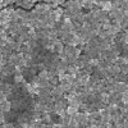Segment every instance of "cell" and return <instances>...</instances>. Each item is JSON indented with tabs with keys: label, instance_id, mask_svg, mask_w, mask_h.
I'll return each mask as SVG.
<instances>
[{
	"label": "cell",
	"instance_id": "obj_3",
	"mask_svg": "<svg viewBox=\"0 0 128 128\" xmlns=\"http://www.w3.org/2000/svg\"><path fill=\"white\" fill-rule=\"evenodd\" d=\"M66 113L68 116H74L77 113H78V109L76 108H72V106H67V109H66Z\"/></svg>",
	"mask_w": 128,
	"mask_h": 128
},
{
	"label": "cell",
	"instance_id": "obj_5",
	"mask_svg": "<svg viewBox=\"0 0 128 128\" xmlns=\"http://www.w3.org/2000/svg\"><path fill=\"white\" fill-rule=\"evenodd\" d=\"M19 5H22L23 8H31L32 5H34V3L32 2H23V3H18Z\"/></svg>",
	"mask_w": 128,
	"mask_h": 128
},
{
	"label": "cell",
	"instance_id": "obj_4",
	"mask_svg": "<svg viewBox=\"0 0 128 128\" xmlns=\"http://www.w3.org/2000/svg\"><path fill=\"white\" fill-rule=\"evenodd\" d=\"M14 82L16 83H23L24 82V76L23 74H16L14 76Z\"/></svg>",
	"mask_w": 128,
	"mask_h": 128
},
{
	"label": "cell",
	"instance_id": "obj_1",
	"mask_svg": "<svg viewBox=\"0 0 128 128\" xmlns=\"http://www.w3.org/2000/svg\"><path fill=\"white\" fill-rule=\"evenodd\" d=\"M12 102H10V101H8V100H5L4 102H2V104H0V110H2L4 114L5 113H10V112H12Z\"/></svg>",
	"mask_w": 128,
	"mask_h": 128
},
{
	"label": "cell",
	"instance_id": "obj_2",
	"mask_svg": "<svg viewBox=\"0 0 128 128\" xmlns=\"http://www.w3.org/2000/svg\"><path fill=\"white\" fill-rule=\"evenodd\" d=\"M41 122L44 124H51L52 123V116L50 113H46V114H42L41 116Z\"/></svg>",
	"mask_w": 128,
	"mask_h": 128
}]
</instances>
